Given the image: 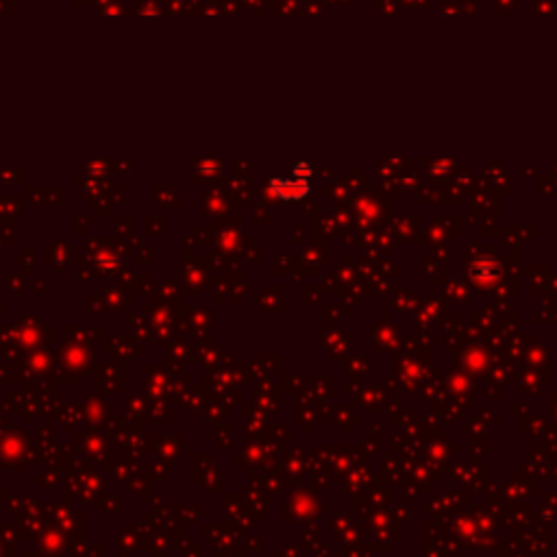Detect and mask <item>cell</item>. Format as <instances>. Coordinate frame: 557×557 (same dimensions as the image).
Masks as SVG:
<instances>
[{"label":"cell","mask_w":557,"mask_h":557,"mask_svg":"<svg viewBox=\"0 0 557 557\" xmlns=\"http://www.w3.org/2000/svg\"><path fill=\"white\" fill-rule=\"evenodd\" d=\"M309 179H312V168H309V163H299L297 170H294V179H272L270 181V188L272 192L278 196V198H283V200H301L309 194Z\"/></svg>","instance_id":"cell-1"}]
</instances>
